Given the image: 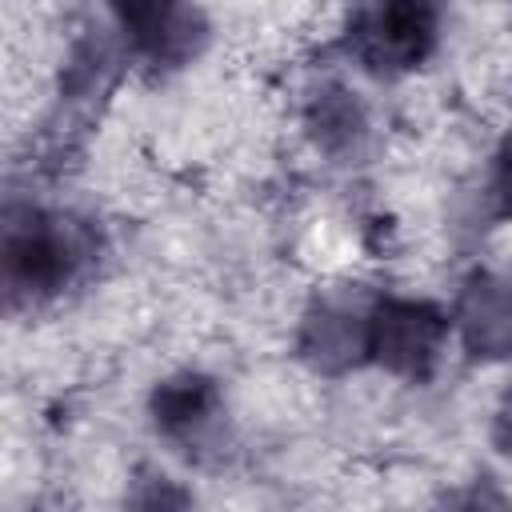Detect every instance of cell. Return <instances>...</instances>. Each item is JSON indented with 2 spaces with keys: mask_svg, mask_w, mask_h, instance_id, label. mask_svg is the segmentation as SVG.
Returning a JSON list of instances; mask_svg holds the SVG:
<instances>
[{
  "mask_svg": "<svg viewBox=\"0 0 512 512\" xmlns=\"http://www.w3.org/2000/svg\"><path fill=\"white\" fill-rule=\"evenodd\" d=\"M96 260L88 220L48 208H12L4 224V292L8 304H32L64 292Z\"/></svg>",
  "mask_w": 512,
  "mask_h": 512,
  "instance_id": "1",
  "label": "cell"
},
{
  "mask_svg": "<svg viewBox=\"0 0 512 512\" xmlns=\"http://www.w3.org/2000/svg\"><path fill=\"white\" fill-rule=\"evenodd\" d=\"M436 40V0H356L344 24L348 56L380 80L416 72L436 52Z\"/></svg>",
  "mask_w": 512,
  "mask_h": 512,
  "instance_id": "2",
  "label": "cell"
},
{
  "mask_svg": "<svg viewBox=\"0 0 512 512\" xmlns=\"http://www.w3.org/2000/svg\"><path fill=\"white\" fill-rule=\"evenodd\" d=\"M448 312L432 300L384 296L368 308V360L404 380H428L448 340Z\"/></svg>",
  "mask_w": 512,
  "mask_h": 512,
  "instance_id": "3",
  "label": "cell"
},
{
  "mask_svg": "<svg viewBox=\"0 0 512 512\" xmlns=\"http://www.w3.org/2000/svg\"><path fill=\"white\" fill-rule=\"evenodd\" d=\"M128 52L152 68H184L200 56L208 24L192 0H112Z\"/></svg>",
  "mask_w": 512,
  "mask_h": 512,
  "instance_id": "4",
  "label": "cell"
},
{
  "mask_svg": "<svg viewBox=\"0 0 512 512\" xmlns=\"http://www.w3.org/2000/svg\"><path fill=\"white\" fill-rule=\"evenodd\" d=\"M368 308L344 296H328L312 304V312L300 324V356L316 372H328V376L364 364L368 360Z\"/></svg>",
  "mask_w": 512,
  "mask_h": 512,
  "instance_id": "5",
  "label": "cell"
},
{
  "mask_svg": "<svg viewBox=\"0 0 512 512\" xmlns=\"http://www.w3.org/2000/svg\"><path fill=\"white\" fill-rule=\"evenodd\" d=\"M224 416V396L212 376L180 372L156 384L152 392V424L164 440L180 448H200Z\"/></svg>",
  "mask_w": 512,
  "mask_h": 512,
  "instance_id": "6",
  "label": "cell"
},
{
  "mask_svg": "<svg viewBox=\"0 0 512 512\" xmlns=\"http://www.w3.org/2000/svg\"><path fill=\"white\" fill-rule=\"evenodd\" d=\"M456 328L476 360H512V276L476 272L456 300Z\"/></svg>",
  "mask_w": 512,
  "mask_h": 512,
  "instance_id": "7",
  "label": "cell"
},
{
  "mask_svg": "<svg viewBox=\"0 0 512 512\" xmlns=\"http://www.w3.org/2000/svg\"><path fill=\"white\" fill-rule=\"evenodd\" d=\"M308 128L316 136V144L332 156H356L364 136H368V120L364 108L352 100V92L344 88H320L312 96L308 108Z\"/></svg>",
  "mask_w": 512,
  "mask_h": 512,
  "instance_id": "8",
  "label": "cell"
},
{
  "mask_svg": "<svg viewBox=\"0 0 512 512\" xmlns=\"http://www.w3.org/2000/svg\"><path fill=\"white\" fill-rule=\"evenodd\" d=\"M488 200H492V212L500 220H512V132L496 148L492 176H488Z\"/></svg>",
  "mask_w": 512,
  "mask_h": 512,
  "instance_id": "9",
  "label": "cell"
},
{
  "mask_svg": "<svg viewBox=\"0 0 512 512\" xmlns=\"http://www.w3.org/2000/svg\"><path fill=\"white\" fill-rule=\"evenodd\" d=\"M492 440H496V448H500L504 456H512V392H508V396L500 400V408H496Z\"/></svg>",
  "mask_w": 512,
  "mask_h": 512,
  "instance_id": "10",
  "label": "cell"
}]
</instances>
